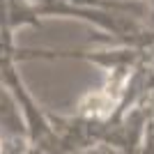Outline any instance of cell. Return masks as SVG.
I'll use <instances>...</instances> for the list:
<instances>
[{
  "mask_svg": "<svg viewBox=\"0 0 154 154\" xmlns=\"http://www.w3.org/2000/svg\"><path fill=\"white\" fill-rule=\"evenodd\" d=\"M149 12H152V16H154V0H149Z\"/></svg>",
  "mask_w": 154,
  "mask_h": 154,
  "instance_id": "cell-1",
  "label": "cell"
}]
</instances>
